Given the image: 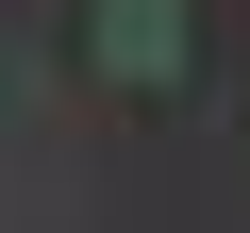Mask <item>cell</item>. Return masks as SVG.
I'll use <instances>...</instances> for the list:
<instances>
[{"instance_id":"1","label":"cell","mask_w":250,"mask_h":233,"mask_svg":"<svg viewBox=\"0 0 250 233\" xmlns=\"http://www.w3.org/2000/svg\"><path fill=\"white\" fill-rule=\"evenodd\" d=\"M83 50L117 83H184V0H83Z\"/></svg>"}]
</instances>
